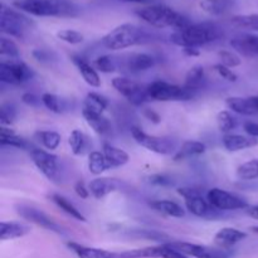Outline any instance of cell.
I'll return each instance as SVG.
<instances>
[{
	"label": "cell",
	"instance_id": "cell-1",
	"mask_svg": "<svg viewBox=\"0 0 258 258\" xmlns=\"http://www.w3.org/2000/svg\"><path fill=\"white\" fill-rule=\"evenodd\" d=\"M14 7L35 17L76 18L81 14L80 7L71 0H17Z\"/></svg>",
	"mask_w": 258,
	"mask_h": 258
},
{
	"label": "cell",
	"instance_id": "cell-2",
	"mask_svg": "<svg viewBox=\"0 0 258 258\" xmlns=\"http://www.w3.org/2000/svg\"><path fill=\"white\" fill-rule=\"evenodd\" d=\"M222 30L214 23H190L183 29L174 30L170 40L181 48H198L208 43L216 42L222 37Z\"/></svg>",
	"mask_w": 258,
	"mask_h": 258
},
{
	"label": "cell",
	"instance_id": "cell-3",
	"mask_svg": "<svg viewBox=\"0 0 258 258\" xmlns=\"http://www.w3.org/2000/svg\"><path fill=\"white\" fill-rule=\"evenodd\" d=\"M136 15L143 22L155 28H174L183 29L190 24L188 18L173 8L161 4H150L136 10Z\"/></svg>",
	"mask_w": 258,
	"mask_h": 258
},
{
	"label": "cell",
	"instance_id": "cell-4",
	"mask_svg": "<svg viewBox=\"0 0 258 258\" xmlns=\"http://www.w3.org/2000/svg\"><path fill=\"white\" fill-rule=\"evenodd\" d=\"M150 35L144 28L125 23L113 28L102 38V45L111 50H121L148 42Z\"/></svg>",
	"mask_w": 258,
	"mask_h": 258
},
{
	"label": "cell",
	"instance_id": "cell-5",
	"mask_svg": "<svg viewBox=\"0 0 258 258\" xmlns=\"http://www.w3.org/2000/svg\"><path fill=\"white\" fill-rule=\"evenodd\" d=\"M35 25L30 18L7 5H0V29L4 34L23 39Z\"/></svg>",
	"mask_w": 258,
	"mask_h": 258
},
{
	"label": "cell",
	"instance_id": "cell-6",
	"mask_svg": "<svg viewBox=\"0 0 258 258\" xmlns=\"http://www.w3.org/2000/svg\"><path fill=\"white\" fill-rule=\"evenodd\" d=\"M149 100L169 102V101H189L196 97L197 92L188 90L184 86L173 85L165 81H154L146 86Z\"/></svg>",
	"mask_w": 258,
	"mask_h": 258
},
{
	"label": "cell",
	"instance_id": "cell-7",
	"mask_svg": "<svg viewBox=\"0 0 258 258\" xmlns=\"http://www.w3.org/2000/svg\"><path fill=\"white\" fill-rule=\"evenodd\" d=\"M34 77V72L29 66L25 64L19 58L3 59L0 62V81L3 83L19 86Z\"/></svg>",
	"mask_w": 258,
	"mask_h": 258
},
{
	"label": "cell",
	"instance_id": "cell-8",
	"mask_svg": "<svg viewBox=\"0 0 258 258\" xmlns=\"http://www.w3.org/2000/svg\"><path fill=\"white\" fill-rule=\"evenodd\" d=\"M131 135L134 140L143 148L159 154V155H171L176 153V143L170 138H161V136L149 135L138 126L131 127Z\"/></svg>",
	"mask_w": 258,
	"mask_h": 258
},
{
	"label": "cell",
	"instance_id": "cell-9",
	"mask_svg": "<svg viewBox=\"0 0 258 258\" xmlns=\"http://www.w3.org/2000/svg\"><path fill=\"white\" fill-rule=\"evenodd\" d=\"M173 248L181 252L185 256L193 258H232L233 251L232 249H224L221 247H211L204 244L189 243V242L171 241L169 242Z\"/></svg>",
	"mask_w": 258,
	"mask_h": 258
},
{
	"label": "cell",
	"instance_id": "cell-10",
	"mask_svg": "<svg viewBox=\"0 0 258 258\" xmlns=\"http://www.w3.org/2000/svg\"><path fill=\"white\" fill-rule=\"evenodd\" d=\"M178 194L185 199V207L191 214L199 218H212L218 213L202 193L194 188H178Z\"/></svg>",
	"mask_w": 258,
	"mask_h": 258
},
{
	"label": "cell",
	"instance_id": "cell-11",
	"mask_svg": "<svg viewBox=\"0 0 258 258\" xmlns=\"http://www.w3.org/2000/svg\"><path fill=\"white\" fill-rule=\"evenodd\" d=\"M15 209L23 219L30 222V223L37 224V226L42 227L47 231L60 234V236L66 233L64 228L60 224H58L54 219L50 218L48 214H45L42 209L37 208V207L29 206V204H18V206H15Z\"/></svg>",
	"mask_w": 258,
	"mask_h": 258
},
{
	"label": "cell",
	"instance_id": "cell-12",
	"mask_svg": "<svg viewBox=\"0 0 258 258\" xmlns=\"http://www.w3.org/2000/svg\"><path fill=\"white\" fill-rule=\"evenodd\" d=\"M112 87L134 106H141L149 100L146 86L140 85V83L128 80L126 77L113 78Z\"/></svg>",
	"mask_w": 258,
	"mask_h": 258
},
{
	"label": "cell",
	"instance_id": "cell-13",
	"mask_svg": "<svg viewBox=\"0 0 258 258\" xmlns=\"http://www.w3.org/2000/svg\"><path fill=\"white\" fill-rule=\"evenodd\" d=\"M207 199L211 206L218 212L238 211V209H247L249 207L244 199L221 188H213L208 190Z\"/></svg>",
	"mask_w": 258,
	"mask_h": 258
},
{
	"label": "cell",
	"instance_id": "cell-14",
	"mask_svg": "<svg viewBox=\"0 0 258 258\" xmlns=\"http://www.w3.org/2000/svg\"><path fill=\"white\" fill-rule=\"evenodd\" d=\"M30 158L38 170L52 183H59V168H58V158L48 151L42 149H32L30 150Z\"/></svg>",
	"mask_w": 258,
	"mask_h": 258
},
{
	"label": "cell",
	"instance_id": "cell-15",
	"mask_svg": "<svg viewBox=\"0 0 258 258\" xmlns=\"http://www.w3.org/2000/svg\"><path fill=\"white\" fill-rule=\"evenodd\" d=\"M120 258H190L185 256L181 252L176 251L175 248L166 243L158 244V246H149L144 248L130 249L118 254Z\"/></svg>",
	"mask_w": 258,
	"mask_h": 258
},
{
	"label": "cell",
	"instance_id": "cell-16",
	"mask_svg": "<svg viewBox=\"0 0 258 258\" xmlns=\"http://www.w3.org/2000/svg\"><path fill=\"white\" fill-rule=\"evenodd\" d=\"M121 186H122V183L117 179L112 178H96L88 184L91 196L95 199H98V201L103 199L108 194L113 193V191L120 190Z\"/></svg>",
	"mask_w": 258,
	"mask_h": 258
},
{
	"label": "cell",
	"instance_id": "cell-17",
	"mask_svg": "<svg viewBox=\"0 0 258 258\" xmlns=\"http://www.w3.org/2000/svg\"><path fill=\"white\" fill-rule=\"evenodd\" d=\"M82 116L86 120V122H87V125L90 126L96 134H98V135H108V134L111 133V130H112L110 120H108L107 117H105L102 112L91 110V108L83 106Z\"/></svg>",
	"mask_w": 258,
	"mask_h": 258
},
{
	"label": "cell",
	"instance_id": "cell-18",
	"mask_svg": "<svg viewBox=\"0 0 258 258\" xmlns=\"http://www.w3.org/2000/svg\"><path fill=\"white\" fill-rule=\"evenodd\" d=\"M246 237V232H242L233 227H224V228L219 229L214 236V244L221 248L232 249V247L243 241Z\"/></svg>",
	"mask_w": 258,
	"mask_h": 258
},
{
	"label": "cell",
	"instance_id": "cell-19",
	"mask_svg": "<svg viewBox=\"0 0 258 258\" xmlns=\"http://www.w3.org/2000/svg\"><path fill=\"white\" fill-rule=\"evenodd\" d=\"M223 146L231 153H236V151L246 150V149L254 148L258 145L257 139L252 138V136H244V135H236V134H227L222 139Z\"/></svg>",
	"mask_w": 258,
	"mask_h": 258
},
{
	"label": "cell",
	"instance_id": "cell-20",
	"mask_svg": "<svg viewBox=\"0 0 258 258\" xmlns=\"http://www.w3.org/2000/svg\"><path fill=\"white\" fill-rule=\"evenodd\" d=\"M155 59L148 53H131L126 57L125 67L130 73H140L154 67Z\"/></svg>",
	"mask_w": 258,
	"mask_h": 258
},
{
	"label": "cell",
	"instance_id": "cell-21",
	"mask_svg": "<svg viewBox=\"0 0 258 258\" xmlns=\"http://www.w3.org/2000/svg\"><path fill=\"white\" fill-rule=\"evenodd\" d=\"M231 45L241 54L246 57L258 55V35L244 34L233 38Z\"/></svg>",
	"mask_w": 258,
	"mask_h": 258
},
{
	"label": "cell",
	"instance_id": "cell-22",
	"mask_svg": "<svg viewBox=\"0 0 258 258\" xmlns=\"http://www.w3.org/2000/svg\"><path fill=\"white\" fill-rule=\"evenodd\" d=\"M71 58H72L73 63L77 66L78 71H80L81 76L83 77L85 82L87 83L88 86H91V87H100L101 78L100 76H98L97 70H96L93 66H91L87 60L83 59L82 57H80V55H72Z\"/></svg>",
	"mask_w": 258,
	"mask_h": 258
},
{
	"label": "cell",
	"instance_id": "cell-23",
	"mask_svg": "<svg viewBox=\"0 0 258 258\" xmlns=\"http://www.w3.org/2000/svg\"><path fill=\"white\" fill-rule=\"evenodd\" d=\"M149 207L156 213H160L166 217H173V218H183L185 216V211L181 206L173 201H166V199H161V201H153L149 202Z\"/></svg>",
	"mask_w": 258,
	"mask_h": 258
},
{
	"label": "cell",
	"instance_id": "cell-24",
	"mask_svg": "<svg viewBox=\"0 0 258 258\" xmlns=\"http://www.w3.org/2000/svg\"><path fill=\"white\" fill-rule=\"evenodd\" d=\"M236 4L237 0H202L199 7L207 14L219 17L231 12Z\"/></svg>",
	"mask_w": 258,
	"mask_h": 258
},
{
	"label": "cell",
	"instance_id": "cell-25",
	"mask_svg": "<svg viewBox=\"0 0 258 258\" xmlns=\"http://www.w3.org/2000/svg\"><path fill=\"white\" fill-rule=\"evenodd\" d=\"M67 247L78 258H116L115 254L105 251V249L83 246L77 242H67Z\"/></svg>",
	"mask_w": 258,
	"mask_h": 258
},
{
	"label": "cell",
	"instance_id": "cell-26",
	"mask_svg": "<svg viewBox=\"0 0 258 258\" xmlns=\"http://www.w3.org/2000/svg\"><path fill=\"white\" fill-rule=\"evenodd\" d=\"M30 233V228L25 224L19 222H2L0 223V239L8 241V239L20 238Z\"/></svg>",
	"mask_w": 258,
	"mask_h": 258
},
{
	"label": "cell",
	"instance_id": "cell-27",
	"mask_svg": "<svg viewBox=\"0 0 258 258\" xmlns=\"http://www.w3.org/2000/svg\"><path fill=\"white\" fill-rule=\"evenodd\" d=\"M206 150L207 146L201 141L188 140L183 143L180 149H178V151L174 154V161H181L189 158H194V156H199L206 153Z\"/></svg>",
	"mask_w": 258,
	"mask_h": 258
},
{
	"label": "cell",
	"instance_id": "cell-28",
	"mask_svg": "<svg viewBox=\"0 0 258 258\" xmlns=\"http://www.w3.org/2000/svg\"><path fill=\"white\" fill-rule=\"evenodd\" d=\"M226 105L228 106L229 110L239 113V115H257L253 101H252V96L251 97H228L226 100Z\"/></svg>",
	"mask_w": 258,
	"mask_h": 258
},
{
	"label": "cell",
	"instance_id": "cell-29",
	"mask_svg": "<svg viewBox=\"0 0 258 258\" xmlns=\"http://www.w3.org/2000/svg\"><path fill=\"white\" fill-rule=\"evenodd\" d=\"M206 82V73H204L203 66L196 64L188 71L185 76V81H184V87L188 90L198 92L202 88V86Z\"/></svg>",
	"mask_w": 258,
	"mask_h": 258
},
{
	"label": "cell",
	"instance_id": "cell-30",
	"mask_svg": "<svg viewBox=\"0 0 258 258\" xmlns=\"http://www.w3.org/2000/svg\"><path fill=\"white\" fill-rule=\"evenodd\" d=\"M102 153L105 154L106 159H107L112 168H118V166L125 165L130 160V156H128V154L125 150L116 148V146L111 145V144H103Z\"/></svg>",
	"mask_w": 258,
	"mask_h": 258
},
{
	"label": "cell",
	"instance_id": "cell-31",
	"mask_svg": "<svg viewBox=\"0 0 258 258\" xmlns=\"http://www.w3.org/2000/svg\"><path fill=\"white\" fill-rule=\"evenodd\" d=\"M49 198H50V201H52L53 203H54L55 206L60 209V211H63L66 214H68L70 217L75 218L76 221L83 222V223H85V222H87V219H86V217L81 213V211H78V209L76 208V207L73 206V204L71 203L67 198H64V197L60 196V194H57V193L50 194Z\"/></svg>",
	"mask_w": 258,
	"mask_h": 258
},
{
	"label": "cell",
	"instance_id": "cell-32",
	"mask_svg": "<svg viewBox=\"0 0 258 258\" xmlns=\"http://www.w3.org/2000/svg\"><path fill=\"white\" fill-rule=\"evenodd\" d=\"M0 143L3 146H10V148H17L20 150H25L29 148L27 140L18 136L12 128H8L7 126H2L0 128Z\"/></svg>",
	"mask_w": 258,
	"mask_h": 258
},
{
	"label": "cell",
	"instance_id": "cell-33",
	"mask_svg": "<svg viewBox=\"0 0 258 258\" xmlns=\"http://www.w3.org/2000/svg\"><path fill=\"white\" fill-rule=\"evenodd\" d=\"M112 169L111 164L106 159L105 154L101 151H91L88 155V170L93 175H101L103 171Z\"/></svg>",
	"mask_w": 258,
	"mask_h": 258
},
{
	"label": "cell",
	"instance_id": "cell-34",
	"mask_svg": "<svg viewBox=\"0 0 258 258\" xmlns=\"http://www.w3.org/2000/svg\"><path fill=\"white\" fill-rule=\"evenodd\" d=\"M68 144L73 155H83L87 149V138L81 130H73L68 138Z\"/></svg>",
	"mask_w": 258,
	"mask_h": 258
},
{
	"label": "cell",
	"instance_id": "cell-35",
	"mask_svg": "<svg viewBox=\"0 0 258 258\" xmlns=\"http://www.w3.org/2000/svg\"><path fill=\"white\" fill-rule=\"evenodd\" d=\"M35 138L48 150H55L59 146L60 140H62L59 134L49 130L38 131V133H35Z\"/></svg>",
	"mask_w": 258,
	"mask_h": 258
},
{
	"label": "cell",
	"instance_id": "cell-36",
	"mask_svg": "<svg viewBox=\"0 0 258 258\" xmlns=\"http://www.w3.org/2000/svg\"><path fill=\"white\" fill-rule=\"evenodd\" d=\"M126 234L133 238L138 239H149V241H169L170 237L168 234L153 229H131L126 232Z\"/></svg>",
	"mask_w": 258,
	"mask_h": 258
},
{
	"label": "cell",
	"instance_id": "cell-37",
	"mask_svg": "<svg viewBox=\"0 0 258 258\" xmlns=\"http://www.w3.org/2000/svg\"><path fill=\"white\" fill-rule=\"evenodd\" d=\"M237 178L241 180H253L258 179V159H253L242 164L237 168Z\"/></svg>",
	"mask_w": 258,
	"mask_h": 258
},
{
	"label": "cell",
	"instance_id": "cell-38",
	"mask_svg": "<svg viewBox=\"0 0 258 258\" xmlns=\"http://www.w3.org/2000/svg\"><path fill=\"white\" fill-rule=\"evenodd\" d=\"M42 102L47 110H49L53 113H62L64 111V102L59 96L54 93H43Z\"/></svg>",
	"mask_w": 258,
	"mask_h": 258
},
{
	"label": "cell",
	"instance_id": "cell-39",
	"mask_svg": "<svg viewBox=\"0 0 258 258\" xmlns=\"http://www.w3.org/2000/svg\"><path fill=\"white\" fill-rule=\"evenodd\" d=\"M231 23L237 28L258 30V14L236 15L231 19Z\"/></svg>",
	"mask_w": 258,
	"mask_h": 258
},
{
	"label": "cell",
	"instance_id": "cell-40",
	"mask_svg": "<svg viewBox=\"0 0 258 258\" xmlns=\"http://www.w3.org/2000/svg\"><path fill=\"white\" fill-rule=\"evenodd\" d=\"M85 106L86 107L91 108V110L98 111V112H103V111L108 107V100L105 97V96L100 95V93L90 92L85 101Z\"/></svg>",
	"mask_w": 258,
	"mask_h": 258
},
{
	"label": "cell",
	"instance_id": "cell-41",
	"mask_svg": "<svg viewBox=\"0 0 258 258\" xmlns=\"http://www.w3.org/2000/svg\"><path fill=\"white\" fill-rule=\"evenodd\" d=\"M217 125H218L219 131L227 135V134L231 133L236 127L237 120L229 111H221L217 115Z\"/></svg>",
	"mask_w": 258,
	"mask_h": 258
},
{
	"label": "cell",
	"instance_id": "cell-42",
	"mask_svg": "<svg viewBox=\"0 0 258 258\" xmlns=\"http://www.w3.org/2000/svg\"><path fill=\"white\" fill-rule=\"evenodd\" d=\"M0 55L3 58L8 57V59H14V58H19L20 53L18 49V45L12 39L2 37V39H0Z\"/></svg>",
	"mask_w": 258,
	"mask_h": 258
},
{
	"label": "cell",
	"instance_id": "cell-43",
	"mask_svg": "<svg viewBox=\"0 0 258 258\" xmlns=\"http://www.w3.org/2000/svg\"><path fill=\"white\" fill-rule=\"evenodd\" d=\"M17 118V110L12 103H3L0 106V122L2 126H10Z\"/></svg>",
	"mask_w": 258,
	"mask_h": 258
},
{
	"label": "cell",
	"instance_id": "cell-44",
	"mask_svg": "<svg viewBox=\"0 0 258 258\" xmlns=\"http://www.w3.org/2000/svg\"><path fill=\"white\" fill-rule=\"evenodd\" d=\"M93 67L102 73H111L116 70L115 60L111 55H100L93 60Z\"/></svg>",
	"mask_w": 258,
	"mask_h": 258
},
{
	"label": "cell",
	"instance_id": "cell-45",
	"mask_svg": "<svg viewBox=\"0 0 258 258\" xmlns=\"http://www.w3.org/2000/svg\"><path fill=\"white\" fill-rule=\"evenodd\" d=\"M57 38L63 40V42L68 43V44H80V43H82L83 39H85L83 34H81L80 32L73 29L59 30V32L57 33Z\"/></svg>",
	"mask_w": 258,
	"mask_h": 258
},
{
	"label": "cell",
	"instance_id": "cell-46",
	"mask_svg": "<svg viewBox=\"0 0 258 258\" xmlns=\"http://www.w3.org/2000/svg\"><path fill=\"white\" fill-rule=\"evenodd\" d=\"M218 57L221 59L222 64H224L226 67L228 68H234V67H238L241 66L242 59L233 52H229V50H219L218 52Z\"/></svg>",
	"mask_w": 258,
	"mask_h": 258
},
{
	"label": "cell",
	"instance_id": "cell-47",
	"mask_svg": "<svg viewBox=\"0 0 258 258\" xmlns=\"http://www.w3.org/2000/svg\"><path fill=\"white\" fill-rule=\"evenodd\" d=\"M213 70L216 71L217 73H218L219 77H222L223 80L228 81V82H236L237 80H238V76L236 75V73L233 72V71L231 70V68L226 67L224 64H222V63H218V64H214L213 66Z\"/></svg>",
	"mask_w": 258,
	"mask_h": 258
},
{
	"label": "cell",
	"instance_id": "cell-48",
	"mask_svg": "<svg viewBox=\"0 0 258 258\" xmlns=\"http://www.w3.org/2000/svg\"><path fill=\"white\" fill-rule=\"evenodd\" d=\"M148 183L156 186H171L173 185V179L166 174H153L148 176Z\"/></svg>",
	"mask_w": 258,
	"mask_h": 258
},
{
	"label": "cell",
	"instance_id": "cell-49",
	"mask_svg": "<svg viewBox=\"0 0 258 258\" xmlns=\"http://www.w3.org/2000/svg\"><path fill=\"white\" fill-rule=\"evenodd\" d=\"M22 101H23V103L30 106V107H38L40 103H43L42 98L37 97L34 93H30V92L24 93V95L22 96Z\"/></svg>",
	"mask_w": 258,
	"mask_h": 258
},
{
	"label": "cell",
	"instance_id": "cell-50",
	"mask_svg": "<svg viewBox=\"0 0 258 258\" xmlns=\"http://www.w3.org/2000/svg\"><path fill=\"white\" fill-rule=\"evenodd\" d=\"M73 189H75V193L77 194L81 199H87L91 194L90 189L86 186V184L83 183L82 180H78L77 183L75 184V186H73Z\"/></svg>",
	"mask_w": 258,
	"mask_h": 258
},
{
	"label": "cell",
	"instance_id": "cell-51",
	"mask_svg": "<svg viewBox=\"0 0 258 258\" xmlns=\"http://www.w3.org/2000/svg\"><path fill=\"white\" fill-rule=\"evenodd\" d=\"M33 55L37 60L39 62L45 63V62H50L52 60V53L49 50H45V49H35L33 52Z\"/></svg>",
	"mask_w": 258,
	"mask_h": 258
},
{
	"label": "cell",
	"instance_id": "cell-52",
	"mask_svg": "<svg viewBox=\"0 0 258 258\" xmlns=\"http://www.w3.org/2000/svg\"><path fill=\"white\" fill-rule=\"evenodd\" d=\"M243 128L248 136H252V138L258 139V123L252 122V121H246L243 123Z\"/></svg>",
	"mask_w": 258,
	"mask_h": 258
},
{
	"label": "cell",
	"instance_id": "cell-53",
	"mask_svg": "<svg viewBox=\"0 0 258 258\" xmlns=\"http://www.w3.org/2000/svg\"><path fill=\"white\" fill-rule=\"evenodd\" d=\"M143 113L144 116H145V117L148 118L149 121H151L153 123H160L161 121L160 115H159L158 112H155L154 110H151V108H144Z\"/></svg>",
	"mask_w": 258,
	"mask_h": 258
},
{
	"label": "cell",
	"instance_id": "cell-54",
	"mask_svg": "<svg viewBox=\"0 0 258 258\" xmlns=\"http://www.w3.org/2000/svg\"><path fill=\"white\" fill-rule=\"evenodd\" d=\"M183 50L188 57H198L201 54L198 48H183Z\"/></svg>",
	"mask_w": 258,
	"mask_h": 258
},
{
	"label": "cell",
	"instance_id": "cell-55",
	"mask_svg": "<svg viewBox=\"0 0 258 258\" xmlns=\"http://www.w3.org/2000/svg\"><path fill=\"white\" fill-rule=\"evenodd\" d=\"M122 2L138 3V4H150V3H153L154 0H122Z\"/></svg>",
	"mask_w": 258,
	"mask_h": 258
},
{
	"label": "cell",
	"instance_id": "cell-56",
	"mask_svg": "<svg viewBox=\"0 0 258 258\" xmlns=\"http://www.w3.org/2000/svg\"><path fill=\"white\" fill-rule=\"evenodd\" d=\"M252 101H253V106H254V110L258 113V95L257 96H252Z\"/></svg>",
	"mask_w": 258,
	"mask_h": 258
},
{
	"label": "cell",
	"instance_id": "cell-57",
	"mask_svg": "<svg viewBox=\"0 0 258 258\" xmlns=\"http://www.w3.org/2000/svg\"><path fill=\"white\" fill-rule=\"evenodd\" d=\"M251 231L253 232V233H258V226H256V227H251Z\"/></svg>",
	"mask_w": 258,
	"mask_h": 258
}]
</instances>
